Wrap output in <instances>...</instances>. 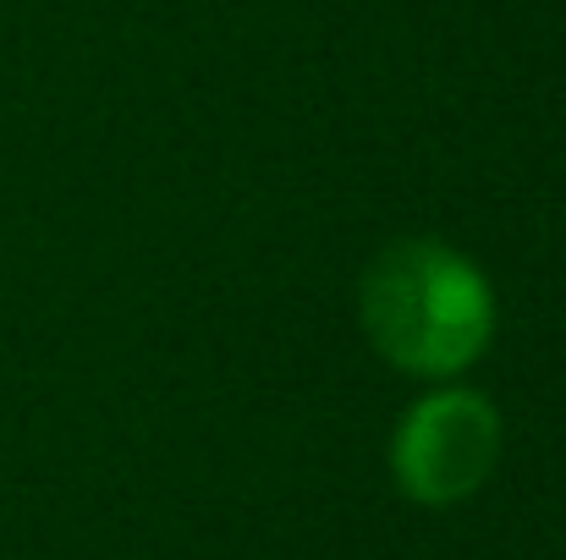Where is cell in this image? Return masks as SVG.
Segmentation results:
<instances>
[{
  "label": "cell",
  "instance_id": "2",
  "mask_svg": "<svg viewBox=\"0 0 566 560\" xmlns=\"http://www.w3.org/2000/svg\"><path fill=\"white\" fill-rule=\"evenodd\" d=\"M501 456V418L473 390H440L418 401L396 429V484L418 506H457L468 500Z\"/></svg>",
  "mask_w": 566,
  "mask_h": 560
},
{
  "label": "cell",
  "instance_id": "1",
  "mask_svg": "<svg viewBox=\"0 0 566 560\" xmlns=\"http://www.w3.org/2000/svg\"><path fill=\"white\" fill-rule=\"evenodd\" d=\"M369 341L407 373L468 369L495 325L484 275L440 242H396L364 281Z\"/></svg>",
  "mask_w": 566,
  "mask_h": 560
}]
</instances>
